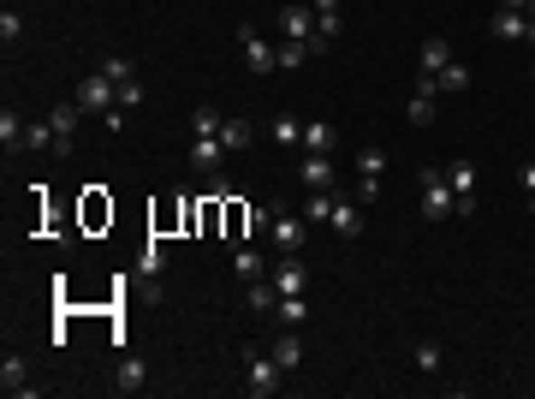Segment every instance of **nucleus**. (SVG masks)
I'll return each instance as SVG.
<instances>
[{"mask_svg": "<svg viewBox=\"0 0 535 399\" xmlns=\"http://www.w3.org/2000/svg\"><path fill=\"white\" fill-rule=\"evenodd\" d=\"M446 214H458V191L446 167H423V221H446Z\"/></svg>", "mask_w": 535, "mask_h": 399, "instance_id": "nucleus-1", "label": "nucleus"}, {"mask_svg": "<svg viewBox=\"0 0 535 399\" xmlns=\"http://www.w3.org/2000/svg\"><path fill=\"white\" fill-rule=\"evenodd\" d=\"M268 239H274V251H280V257H297V251H304V239H310V221H297L292 209H274Z\"/></svg>", "mask_w": 535, "mask_h": 399, "instance_id": "nucleus-2", "label": "nucleus"}, {"mask_svg": "<svg viewBox=\"0 0 535 399\" xmlns=\"http://www.w3.org/2000/svg\"><path fill=\"white\" fill-rule=\"evenodd\" d=\"M244 375H250V382H244V387H250V394L256 399H268V394H280V382H286V370H280V364H274V352H250V357H244Z\"/></svg>", "mask_w": 535, "mask_h": 399, "instance_id": "nucleus-3", "label": "nucleus"}, {"mask_svg": "<svg viewBox=\"0 0 535 399\" xmlns=\"http://www.w3.org/2000/svg\"><path fill=\"white\" fill-rule=\"evenodd\" d=\"M446 179H452V191H458V214H476V161L452 156L446 161Z\"/></svg>", "mask_w": 535, "mask_h": 399, "instance_id": "nucleus-4", "label": "nucleus"}, {"mask_svg": "<svg viewBox=\"0 0 535 399\" xmlns=\"http://www.w3.org/2000/svg\"><path fill=\"white\" fill-rule=\"evenodd\" d=\"M239 43H244V66H250V78H268V71H280V48H268L250 24L239 30Z\"/></svg>", "mask_w": 535, "mask_h": 399, "instance_id": "nucleus-5", "label": "nucleus"}, {"mask_svg": "<svg viewBox=\"0 0 535 399\" xmlns=\"http://www.w3.org/2000/svg\"><path fill=\"white\" fill-rule=\"evenodd\" d=\"M48 119H54L60 156H71V149H78V126H84V108H78V96H71V101H60V108H54V114H48Z\"/></svg>", "mask_w": 535, "mask_h": 399, "instance_id": "nucleus-6", "label": "nucleus"}, {"mask_svg": "<svg viewBox=\"0 0 535 399\" xmlns=\"http://www.w3.org/2000/svg\"><path fill=\"white\" fill-rule=\"evenodd\" d=\"M113 101H119V90H113L101 71H89L84 84H78V108H84V114H108Z\"/></svg>", "mask_w": 535, "mask_h": 399, "instance_id": "nucleus-7", "label": "nucleus"}, {"mask_svg": "<svg viewBox=\"0 0 535 399\" xmlns=\"http://www.w3.org/2000/svg\"><path fill=\"white\" fill-rule=\"evenodd\" d=\"M280 30H286V43H310V36H315V6H310V0L280 6Z\"/></svg>", "mask_w": 535, "mask_h": 399, "instance_id": "nucleus-8", "label": "nucleus"}, {"mask_svg": "<svg viewBox=\"0 0 535 399\" xmlns=\"http://www.w3.org/2000/svg\"><path fill=\"white\" fill-rule=\"evenodd\" d=\"M297 185H304V191H333V185H339L333 156H304V167H297Z\"/></svg>", "mask_w": 535, "mask_h": 399, "instance_id": "nucleus-9", "label": "nucleus"}, {"mask_svg": "<svg viewBox=\"0 0 535 399\" xmlns=\"http://www.w3.org/2000/svg\"><path fill=\"white\" fill-rule=\"evenodd\" d=\"M435 96H440V78L423 71V78H417V96H410V126H435Z\"/></svg>", "mask_w": 535, "mask_h": 399, "instance_id": "nucleus-10", "label": "nucleus"}, {"mask_svg": "<svg viewBox=\"0 0 535 399\" xmlns=\"http://www.w3.org/2000/svg\"><path fill=\"white\" fill-rule=\"evenodd\" d=\"M268 280H274V292H280V299H292V292H304V286H310V269H304L297 257H280Z\"/></svg>", "mask_w": 535, "mask_h": 399, "instance_id": "nucleus-11", "label": "nucleus"}, {"mask_svg": "<svg viewBox=\"0 0 535 399\" xmlns=\"http://www.w3.org/2000/svg\"><path fill=\"white\" fill-rule=\"evenodd\" d=\"M327 227H333L339 239H363V203H357V197H339V203H333V221H327Z\"/></svg>", "mask_w": 535, "mask_h": 399, "instance_id": "nucleus-12", "label": "nucleus"}, {"mask_svg": "<svg viewBox=\"0 0 535 399\" xmlns=\"http://www.w3.org/2000/svg\"><path fill=\"white\" fill-rule=\"evenodd\" d=\"M221 161H226V143L221 138H197V143H191V167H197V173H209V179H214Z\"/></svg>", "mask_w": 535, "mask_h": 399, "instance_id": "nucleus-13", "label": "nucleus"}, {"mask_svg": "<svg viewBox=\"0 0 535 399\" xmlns=\"http://www.w3.org/2000/svg\"><path fill=\"white\" fill-rule=\"evenodd\" d=\"M113 387H119V394H143V387H149V364H143V357H119Z\"/></svg>", "mask_w": 535, "mask_h": 399, "instance_id": "nucleus-14", "label": "nucleus"}, {"mask_svg": "<svg viewBox=\"0 0 535 399\" xmlns=\"http://www.w3.org/2000/svg\"><path fill=\"white\" fill-rule=\"evenodd\" d=\"M0 387H6V394H30V387H36V382H30V364L18 352L0 357Z\"/></svg>", "mask_w": 535, "mask_h": 399, "instance_id": "nucleus-15", "label": "nucleus"}, {"mask_svg": "<svg viewBox=\"0 0 535 399\" xmlns=\"http://www.w3.org/2000/svg\"><path fill=\"white\" fill-rule=\"evenodd\" d=\"M333 149H339V131L327 119H310L304 126V156H333Z\"/></svg>", "mask_w": 535, "mask_h": 399, "instance_id": "nucleus-16", "label": "nucleus"}, {"mask_svg": "<svg viewBox=\"0 0 535 399\" xmlns=\"http://www.w3.org/2000/svg\"><path fill=\"white\" fill-rule=\"evenodd\" d=\"M232 269H239L244 286H250V280H268V262H262V251H256V244H239V251H232Z\"/></svg>", "mask_w": 535, "mask_h": 399, "instance_id": "nucleus-17", "label": "nucleus"}, {"mask_svg": "<svg viewBox=\"0 0 535 399\" xmlns=\"http://www.w3.org/2000/svg\"><path fill=\"white\" fill-rule=\"evenodd\" d=\"M333 203H339V191H310V197H304V221H310V227L333 221Z\"/></svg>", "mask_w": 535, "mask_h": 399, "instance_id": "nucleus-18", "label": "nucleus"}, {"mask_svg": "<svg viewBox=\"0 0 535 399\" xmlns=\"http://www.w3.org/2000/svg\"><path fill=\"white\" fill-rule=\"evenodd\" d=\"M274 364H280L286 375H292L297 364H304V340H297V328H292V334H280V340H274Z\"/></svg>", "mask_w": 535, "mask_h": 399, "instance_id": "nucleus-19", "label": "nucleus"}, {"mask_svg": "<svg viewBox=\"0 0 535 399\" xmlns=\"http://www.w3.org/2000/svg\"><path fill=\"white\" fill-rule=\"evenodd\" d=\"M523 30H530V24H523V13H512V6H493V36H500V43H518Z\"/></svg>", "mask_w": 535, "mask_h": 399, "instance_id": "nucleus-20", "label": "nucleus"}, {"mask_svg": "<svg viewBox=\"0 0 535 399\" xmlns=\"http://www.w3.org/2000/svg\"><path fill=\"white\" fill-rule=\"evenodd\" d=\"M274 316H280V328H304V322H310V304H304V292H292V299L274 304Z\"/></svg>", "mask_w": 535, "mask_h": 399, "instance_id": "nucleus-21", "label": "nucleus"}, {"mask_svg": "<svg viewBox=\"0 0 535 399\" xmlns=\"http://www.w3.org/2000/svg\"><path fill=\"white\" fill-rule=\"evenodd\" d=\"M446 66H452V43H446V36H428V43H423V71H435V78H440Z\"/></svg>", "mask_w": 535, "mask_h": 399, "instance_id": "nucleus-22", "label": "nucleus"}, {"mask_svg": "<svg viewBox=\"0 0 535 399\" xmlns=\"http://www.w3.org/2000/svg\"><path fill=\"white\" fill-rule=\"evenodd\" d=\"M24 149H60L54 119H24Z\"/></svg>", "mask_w": 535, "mask_h": 399, "instance_id": "nucleus-23", "label": "nucleus"}, {"mask_svg": "<svg viewBox=\"0 0 535 399\" xmlns=\"http://www.w3.org/2000/svg\"><path fill=\"white\" fill-rule=\"evenodd\" d=\"M101 78H108L113 90H119V84H131V78H137V60H126V54H108V60H101Z\"/></svg>", "mask_w": 535, "mask_h": 399, "instance_id": "nucleus-24", "label": "nucleus"}, {"mask_svg": "<svg viewBox=\"0 0 535 399\" xmlns=\"http://www.w3.org/2000/svg\"><path fill=\"white\" fill-rule=\"evenodd\" d=\"M268 138L274 143H304V126H297V114H274L268 119Z\"/></svg>", "mask_w": 535, "mask_h": 399, "instance_id": "nucleus-25", "label": "nucleus"}, {"mask_svg": "<svg viewBox=\"0 0 535 399\" xmlns=\"http://www.w3.org/2000/svg\"><path fill=\"white\" fill-rule=\"evenodd\" d=\"M221 126H226L221 108H197V114H191V131H197V138H221Z\"/></svg>", "mask_w": 535, "mask_h": 399, "instance_id": "nucleus-26", "label": "nucleus"}, {"mask_svg": "<svg viewBox=\"0 0 535 399\" xmlns=\"http://www.w3.org/2000/svg\"><path fill=\"white\" fill-rule=\"evenodd\" d=\"M274 304H280L274 280H250V310H256V316H274Z\"/></svg>", "mask_w": 535, "mask_h": 399, "instance_id": "nucleus-27", "label": "nucleus"}, {"mask_svg": "<svg viewBox=\"0 0 535 399\" xmlns=\"http://www.w3.org/2000/svg\"><path fill=\"white\" fill-rule=\"evenodd\" d=\"M470 90V66H458V60H452L446 71H440V96H465Z\"/></svg>", "mask_w": 535, "mask_h": 399, "instance_id": "nucleus-28", "label": "nucleus"}, {"mask_svg": "<svg viewBox=\"0 0 535 399\" xmlns=\"http://www.w3.org/2000/svg\"><path fill=\"white\" fill-rule=\"evenodd\" d=\"M221 143H226V156H232V149H250V119H226Z\"/></svg>", "mask_w": 535, "mask_h": 399, "instance_id": "nucleus-29", "label": "nucleus"}, {"mask_svg": "<svg viewBox=\"0 0 535 399\" xmlns=\"http://www.w3.org/2000/svg\"><path fill=\"white\" fill-rule=\"evenodd\" d=\"M0 143H6V149H24V119H18L13 108L0 114Z\"/></svg>", "mask_w": 535, "mask_h": 399, "instance_id": "nucleus-30", "label": "nucleus"}, {"mask_svg": "<svg viewBox=\"0 0 535 399\" xmlns=\"http://www.w3.org/2000/svg\"><path fill=\"white\" fill-rule=\"evenodd\" d=\"M304 60H315V54H310V43H280V71H297Z\"/></svg>", "mask_w": 535, "mask_h": 399, "instance_id": "nucleus-31", "label": "nucleus"}, {"mask_svg": "<svg viewBox=\"0 0 535 399\" xmlns=\"http://www.w3.org/2000/svg\"><path fill=\"white\" fill-rule=\"evenodd\" d=\"M0 36H6V48H13L18 36H24V18H18L13 6H6V13H0Z\"/></svg>", "mask_w": 535, "mask_h": 399, "instance_id": "nucleus-32", "label": "nucleus"}, {"mask_svg": "<svg viewBox=\"0 0 535 399\" xmlns=\"http://www.w3.org/2000/svg\"><path fill=\"white\" fill-rule=\"evenodd\" d=\"M161 269H167V244H149V251H143V274H161Z\"/></svg>", "mask_w": 535, "mask_h": 399, "instance_id": "nucleus-33", "label": "nucleus"}, {"mask_svg": "<svg viewBox=\"0 0 535 399\" xmlns=\"http://www.w3.org/2000/svg\"><path fill=\"white\" fill-rule=\"evenodd\" d=\"M417 370H423V375H435V370H440V346H428V340L417 346Z\"/></svg>", "mask_w": 535, "mask_h": 399, "instance_id": "nucleus-34", "label": "nucleus"}, {"mask_svg": "<svg viewBox=\"0 0 535 399\" xmlns=\"http://www.w3.org/2000/svg\"><path fill=\"white\" fill-rule=\"evenodd\" d=\"M126 114H131V108H119V101H113L108 114H101V126H108V131H126Z\"/></svg>", "mask_w": 535, "mask_h": 399, "instance_id": "nucleus-35", "label": "nucleus"}, {"mask_svg": "<svg viewBox=\"0 0 535 399\" xmlns=\"http://www.w3.org/2000/svg\"><path fill=\"white\" fill-rule=\"evenodd\" d=\"M137 101H143V84H137V78H131V84H119V108H137Z\"/></svg>", "mask_w": 535, "mask_h": 399, "instance_id": "nucleus-36", "label": "nucleus"}, {"mask_svg": "<svg viewBox=\"0 0 535 399\" xmlns=\"http://www.w3.org/2000/svg\"><path fill=\"white\" fill-rule=\"evenodd\" d=\"M274 227V209H250V233H268Z\"/></svg>", "mask_w": 535, "mask_h": 399, "instance_id": "nucleus-37", "label": "nucleus"}, {"mask_svg": "<svg viewBox=\"0 0 535 399\" xmlns=\"http://www.w3.org/2000/svg\"><path fill=\"white\" fill-rule=\"evenodd\" d=\"M518 185H523V191H535V161H523V167H518Z\"/></svg>", "mask_w": 535, "mask_h": 399, "instance_id": "nucleus-38", "label": "nucleus"}, {"mask_svg": "<svg viewBox=\"0 0 535 399\" xmlns=\"http://www.w3.org/2000/svg\"><path fill=\"white\" fill-rule=\"evenodd\" d=\"M523 24H530V30H523V43H535V0L523 6Z\"/></svg>", "mask_w": 535, "mask_h": 399, "instance_id": "nucleus-39", "label": "nucleus"}, {"mask_svg": "<svg viewBox=\"0 0 535 399\" xmlns=\"http://www.w3.org/2000/svg\"><path fill=\"white\" fill-rule=\"evenodd\" d=\"M310 6L315 13H339V0H310Z\"/></svg>", "mask_w": 535, "mask_h": 399, "instance_id": "nucleus-40", "label": "nucleus"}, {"mask_svg": "<svg viewBox=\"0 0 535 399\" xmlns=\"http://www.w3.org/2000/svg\"><path fill=\"white\" fill-rule=\"evenodd\" d=\"M500 6H512V13H523V6H530V0H500Z\"/></svg>", "mask_w": 535, "mask_h": 399, "instance_id": "nucleus-41", "label": "nucleus"}, {"mask_svg": "<svg viewBox=\"0 0 535 399\" xmlns=\"http://www.w3.org/2000/svg\"><path fill=\"white\" fill-rule=\"evenodd\" d=\"M530 214H535V191H530Z\"/></svg>", "mask_w": 535, "mask_h": 399, "instance_id": "nucleus-42", "label": "nucleus"}, {"mask_svg": "<svg viewBox=\"0 0 535 399\" xmlns=\"http://www.w3.org/2000/svg\"><path fill=\"white\" fill-rule=\"evenodd\" d=\"M530 78H535V66H530Z\"/></svg>", "mask_w": 535, "mask_h": 399, "instance_id": "nucleus-43", "label": "nucleus"}]
</instances>
